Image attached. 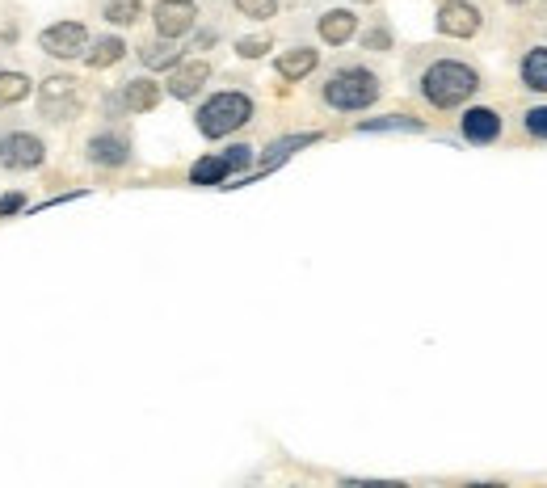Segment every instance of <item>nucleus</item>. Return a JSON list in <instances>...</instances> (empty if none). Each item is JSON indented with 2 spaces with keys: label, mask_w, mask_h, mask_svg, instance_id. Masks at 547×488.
<instances>
[{
  "label": "nucleus",
  "mask_w": 547,
  "mask_h": 488,
  "mask_svg": "<svg viewBox=\"0 0 547 488\" xmlns=\"http://www.w3.org/2000/svg\"><path fill=\"white\" fill-rule=\"evenodd\" d=\"M22 207H26V198H22V194H17V190H13V194H5V198H0V215H13V211H22Z\"/></svg>",
  "instance_id": "obj_28"
},
{
  "label": "nucleus",
  "mask_w": 547,
  "mask_h": 488,
  "mask_svg": "<svg viewBox=\"0 0 547 488\" xmlns=\"http://www.w3.org/2000/svg\"><path fill=\"white\" fill-rule=\"evenodd\" d=\"M101 17H106L110 26H135L139 17H144V5H139V0H110V5L101 9Z\"/></svg>",
  "instance_id": "obj_21"
},
{
  "label": "nucleus",
  "mask_w": 547,
  "mask_h": 488,
  "mask_svg": "<svg viewBox=\"0 0 547 488\" xmlns=\"http://www.w3.org/2000/svg\"><path fill=\"white\" fill-rule=\"evenodd\" d=\"M367 5H371V0H367Z\"/></svg>",
  "instance_id": "obj_32"
},
{
  "label": "nucleus",
  "mask_w": 547,
  "mask_h": 488,
  "mask_svg": "<svg viewBox=\"0 0 547 488\" xmlns=\"http://www.w3.org/2000/svg\"><path fill=\"white\" fill-rule=\"evenodd\" d=\"M316 30H320V38L329 47H341V43H350V38L358 34V17L350 9H329V13H320Z\"/></svg>",
  "instance_id": "obj_12"
},
{
  "label": "nucleus",
  "mask_w": 547,
  "mask_h": 488,
  "mask_svg": "<svg viewBox=\"0 0 547 488\" xmlns=\"http://www.w3.org/2000/svg\"><path fill=\"white\" fill-rule=\"evenodd\" d=\"M245 165H253V148L249 144H236L224 156H219V152L202 156V160H194V165H190V186H224V181L236 169H245Z\"/></svg>",
  "instance_id": "obj_4"
},
{
  "label": "nucleus",
  "mask_w": 547,
  "mask_h": 488,
  "mask_svg": "<svg viewBox=\"0 0 547 488\" xmlns=\"http://www.w3.org/2000/svg\"><path fill=\"white\" fill-rule=\"evenodd\" d=\"M337 488H413V484H404V480H354V476H346V480H337Z\"/></svg>",
  "instance_id": "obj_26"
},
{
  "label": "nucleus",
  "mask_w": 547,
  "mask_h": 488,
  "mask_svg": "<svg viewBox=\"0 0 547 488\" xmlns=\"http://www.w3.org/2000/svg\"><path fill=\"white\" fill-rule=\"evenodd\" d=\"M240 17H249V22H270L278 13V0H232Z\"/></svg>",
  "instance_id": "obj_23"
},
{
  "label": "nucleus",
  "mask_w": 547,
  "mask_h": 488,
  "mask_svg": "<svg viewBox=\"0 0 547 488\" xmlns=\"http://www.w3.org/2000/svg\"><path fill=\"white\" fill-rule=\"evenodd\" d=\"M459 131H463V139H468V144L489 148V144H497V139H501L505 118H501L493 106H472L468 114L459 118Z\"/></svg>",
  "instance_id": "obj_10"
},
{
  "label": "nucleus",
  "mask_w": 547,
  "mask_h": 488,
  "mask_svg": "<svg viewBox=\"0 0 547 488\" xmlns=\"http://www.w3.org/2000/svg\"><path fill=\"white\" fill-rule=\"evenodd\" d=\"M316 64H320V51H312V47H291L287 55H278V76L287 80V85H295V80L312 76Z\"/></svg>",
  "instance_id": "obj_16"
},
{
  "label": "nucleus",
  "mask_w": 547,
  "mask_h": 488,
  "mask_svg": "<svg viewBox=\"0 0 547 488\" xmlns=\"http://www.w3.org/2000/svg\"><path fill=\"white\" fill-rule=\"evenodd\" d=\"M417 93L430 101L434 110H455L480 93V72L472 64H463V59H434V64L421 72Z\"/></svg>",
  "instance_id": "obj_1"
},
{
  "label": "nucleus",
  "mask_w": 547,
  "mask_h": 488,
  "mask_svg": "<svg viewBox=\"0 0 547 488\" xmlns=\"http://www.w3.org/2000/svg\"><path fill=\"white\" fill-rule=\"evenodd\" d=\"M316 139H320V135H291V139H278V144H270V148H266V165H261V169H274L278 160H287L295 148H308V144H316Z\"/></svg>",
  "instance_id": "obj_22"
},
{
  "label": "nucleus",
  "mask_w": 547,
  "mask_h": 488,
  "mask_svg": "<svg viewBox=\"0 0 547 488\" xmlns=\"http://www.w3.org/2000/svg\"><path fill=\"white\" fill-rule=\"evenodd\" d=\"M253 110H257V106H253L249 93L224 89V93H215V97L202 101L198 114H194V122H198V131L207 135V139H224V135L240 131V127H249Z\"/></svg>",
  "instance_id": "obj_3"
},
{
  "label": "nucleus",
  "mask_w": 547,
  "mask_h": 488,
  "mask_svg": "<svg viewBox=\"0 0 547 488\" xmlns=\"http://www.w3.org/2000/svg\"><path fill=\"white\" fill-rule=\"evenodd\" d=\"M43 160H47V144L30 131H13V135L0 139V165L13 169V173H30V169L43 165Z\"/></svg>",
  "instance_id": "obj_5"
},
{
  "label": "nucleus",
  "mask_w": 547,
  "mask_h": 488,
  "mask_svg": "<svg viewBox=\"0 0 547 488\" xmlns=\"http://www.w3.org/2000/svg\"><path fill=\"white\" fill-rule=\"evenodd\" d=\"M463 488H510L505 480H472V484H463Z\"/></svg>",
  "instance_id": "obj_29"
},
{
  "label": "nucleus",
  "mask_w": 547,
  "mask_h": 488,
  "mask_svg": "<svg viewBox=\"0 0 547 488\" xmlns=\"http://www.w3.org/2000/svg\"><path fill=\"white\" fill-rule=\"evenodd\" d=\"M379 93H383L379 76L371 68H358V64L354 68H337L329 80H324V89H320L324 106H333L341 114H358V110L375 106Z\"/></svg>",
  "instance_id": "obj_2"
},
{
  "label": "nucleus",
  "mask_w": 547,
  "mask_h": 488,
  "mask_svg": "<svg viewBox=\"0 0 547 488\" xmlns=\"http://www.w3.org/2000/svg\"><path fill=\"white\" fill-rule=\"evenodd\" d=\"M80 114V89L72 76H51L43 80V118H55V122H68Z\"/></svg>",
  "instance_id": "obj_8"
},
{
  "label": "nucleus",
  "mask_w": 547,
  "mask_h": 488,
  "mask_svg": "<svg viewBox=\"0 0 547 488\" xmlns=\"http://www.w3.org/2000/svg\"><path fill=\"white\" fill-rule=\"evenodd\" d=\"M291 488H299V484H291Z\"/></svg>",
  "instance_id": "obj_31"
},
{
  "label": "nucleus",
  "mask_w": 547,
  "mask_h": 488,
  "mask_svg": "<svg viewBox=\"0 0 547 488\" xmlns=\"http://www.w3.org/2000/svg\"><path fill=\"white\" fill-rule=\"evenodd\" d=\"M160 97H165V89H160L156 80H148V76H135V80H127V85H123V106H127L131 114L156 110Z\"/></svg>",
  "instance_id": "obj_14"
},
{
  "label": "nucleus",
  "mask_w": 547,
  "mask_h": 488,
  "mask_svg": "<svg viewBox=\"0 0 547 488\" xmlns=\"http://www.w3.org/2000/svg\"><path fill=\"white\" fill-rule=\"evenodd\" d=\"M38 47H43L47 55H55V59H76L89 47V30L80 22H59V26L38 34Z\"/></svg>",
  "instance_id": "obj_9"
},
{
  "label": "nucleus",
  "mask_w": 547,
  "mask_h": 488,
  "mask_svg": "<svg viewBox=\"0 0 547 488\" xmlns=\"http://www.w3.org/2000/svg\"><path fill=\"white\" fill-rule=\"evenodd\" d=\"M522 131L526 139H535V144H547V106H531L522 114Z\"/></svg>",
  "instance_id": "obj_24"
},
{
  "label": "nucleus",
  "mask_w": 547,
  "mask_h": 488,
  "mask_svg": "<svg viewBox=\"0 0 547 488\" xmlns=\"http://www.w3.org/2000/svg\"><path fill=\"white\" fill-rule=\"evenodd\" d=\"M518 80H522V89L547 93V43L531 47V51L518 59Z\"/></svg>",
  "instance_id": "obj_15"
},
{
  "label": "nucleus",
  "mask_w": 547,
  "mask_h": 488,
  "mask_svg": "<svg viewBox=\"0 0 547 488\" xmlns=\"http://www.w3.org/2000/svg\"><path fill=\"white\" fill-rule=\"evenodd\" d=\"M30 89H34V85H30L26 72H0V110L17 106V101H26Z\"/></svg>",
  "instance_id": "obj_17"
},
{
  "label": "nucleus",
  "mask_w": 547,
  "mask_h": 488,
  "mask_svg": "<svg viewBox=\"0 0 547 488\" xmlns=\"http://www.w3.org/2000/svg\"><path fill=\"white\" fill-rule=\"evenodd\" d=\"M207 80H211V64H207V59H194V64H186V68L173 72L169 93H173L177 101H190V97L202 93V85H207Z\"/></svg>",
  "instance_id": "obj_13"
},
{
  "label": "nucleus",
  "mask_w": 547,
  "mask_h": 488,
  "mask_svg": "<svg viewBox=\"0 0 547 488\" xmlns=\"http://www.w3.org/2000/svg\"><path fill=\"white\" fill-rule=\"evenodd\" d=\"M425 122L421 118H409V114H383V118H367L358 122V131H421Z\"/></svg>",
  "instance_id": "obj_20"
},
{
  "label": "nucleus",
  "mask_w": 547,
  "mask_h": 488,
  "mask_svg": "<svg viewBox=\"0 0 547 488\" xmlns=\"http://www.w3.org/2000/svg\"><path fill=\"white\" fill-rule=\"evenodd\" d=\"M152 22H156V34L165 43H177L181 34H190L194 22H198V5L194 0H160L152 9Z\"/></svg>",
  "instance_id": "obj_6"
},
{
  "label": "nucleus",
  "mask_w": 547,
  "mask_h": 488,
  "mask_svg": "<svg viewBox=\"0 0 547 488\" xmlns=\"http://www.w3.org/2000/svg\"><path fill=\"white\" fill-rule=\"evenodd\" d=\"M362 47H367V51H388L392 47V30H383V26L371 30L367 38H362Z\"/></svg>",
  "instance_id": "obj_27"
},
{
  "label": "nucleus",
  "mask_w": 547,
  "mask_h": 488,
  "mask_svg": "<svg viewBox=\"0 0 547 488\" xmlns=\"http://www.w3.org/2000/svg\"><path fill=\"white\" fill-rule=\"evenodd\" d=\"M510 5H526V0H510Z\"/></svg>",
  "instance_id": "obj_30"
},
{
  "label": "nucleus",
  "mask_w": 547,
  "mask_h": 488,
  "mask_svg": "<svg viewBox=\"0 0 547 488\" xmlns=\"http://www.w3.org/2000/svg\"><path fill=\"white\" fill-rule=\"evenodd\" d=\"M139 59H144V68H152V72H160V68H177V59H181V51H177V43H148L144 51H139Z\"/></svg>",
  "instance_id": "obj_19"
},
{
  "label": "nucleus",
  "mask_w": 547,
  "mask_h": 488,
  "mask_svg": "<svg viewBox=\"0 0 547 488\" xmlns=\"http://www.w3.org/2000/svg\"><path fill=\"white\" fill-rule=\"evenodd\" d=\"M123 55H127L123 38H101V43H93V51H85V64H89V68H110V64H118Z\"/></svg>",
  "instance_id": "obj_18"
},
{
  "label": "nucleus",
  "mask_w": 547,
  "mask_h": 488,
  "mask_svg": "<svg viewBox=\"0 0 547 488\" xmlns=\"http://www.w3.org/2000/svg\"><path fill=\"white\" fill-rule=\"evenodd\" d=\"M438 34L447 38H476L480 26H484V13L472 5V0H447V5L438 9Z\"/></svg>",
  "instance_id": "obj_7"
},
{
  "label": "nucleus",
  "mask_w": 547,
  "mask_h": 488,
  "mask_svg": "<svg viewBox=\"0 0 547 488\" xmlns=\"http://www.w3.org/2000/svg\"><path fill=\"white\" fill-rule=\"evenodd\" d=\"M266 51H270V38H240V43H236L240 59H261Z\"/></svg>",
  "instance_id": "obj_25"
},
{
  "label": "nucleus",
  "mask_w": 547,
  "mask_h": 488,
  "mask_svg": "<svg viewBox=\"0 0 547 488\" xmlns=\"http://www.w3.org/2000/svg\"><path fill=\"white\" fill-rule=\"evenodd\" d=\"M85 156L93 160V165H101V169H123L127 160H131V144L118 131H101V135L89 139Z\"/></svg>",
  "instance_id": "obj_11"
}]
</instances>
